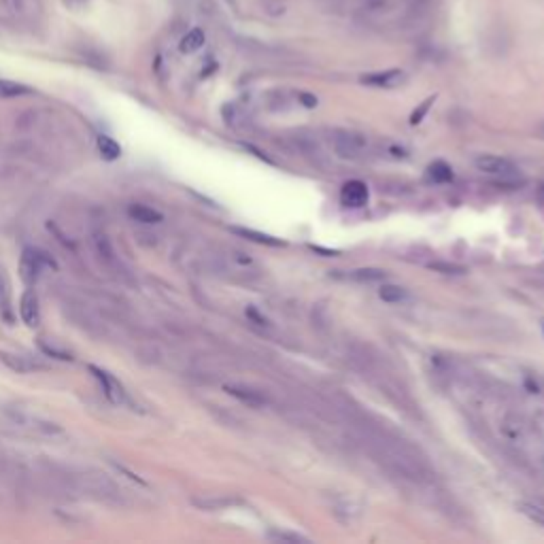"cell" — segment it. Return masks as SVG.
Returning <instances> with one entry per match:
<instances>
[{"label":"cell","mask_w":544,"mask_h":544,"mask_svg":"<svg viewBox=\"0 0 544 544\" xmlns=\"http://www.w3.org/2000/svg\"><path fill=\"white\" fill-rule=\"evenodd\" d=\"M43 268H54L56 270L58 264L43 249H32V247L24 249V253H22V277H24V281L35 283L43 272Z\"/></svg>","instance_id":"7a4b0ae2"},{"label":"cell","mask_w":544,"mask_h":544,"mask_svg":"<svg viewBox=\"0 0 544 544\" xmlns=\"http://www.w3.org/2000/svg\"><path fill=\"white\" fill-rule=\"evenodd\" d=\"M419 3H427V0H419Z\"/></svg>","instance_id":"83f0119b"},{"label":"cell","mask_w":544,"mask_h":544,"mask_svg":"<svg viewBox=\"0 0 544 544\" xmlns=\"http://www.w3.org/2000/svg\"><path fill=\"white\" fill-rule=\"evenodd\" d=\"M519 510H521L525 516H529L531 521H536V523L544 525V510H542V508L531 506V504H519Z\"/></svg>","instance_id":"44dd1931"},{"label":"cell","mask_w":544,"mask_h":544,"mask_svg":"<svg viewBox=\"0 0 544 544\" xmlns=\"http://www.w3.org/2000/svg\"><path fill=\"white\" fill-rule=\"evenodd\" d=\"M349 277L360 283H379L387 277V272L381 268H360V270H353Z\"/></svg>","instance_id":"e0dca14e"},{"label":"cell","mask_w":544,"mask_h":544,"mask_svg":"<svg viewBox=\"0 0 544 544\" xmlns=\"http://www.w3.org/2000/svg\"><path fill=\"white\" fill-rule=\"evenodd\" d=\"M232 232H236V234H240V236H244L249 240H255V242H261V244H270V247L283 244L275 236H268V234H261V232H255V230H247V227H232Z\"/></svg>","instance_id":"ffe728a7"},{"label":"cell","mask_w":544,"mask_h":544,"mask_svg":"<svg viewBox=\"0 0 544 544\" xmlns=\"http://www.w3.org/2000/svg\"><path fill=\"white\" fill-rule=\"evenodd\" d=\"M300 100H302V105H304V107H309V109L317 107V98H315L313 94H307V92H302V94H300Z\"/></svg>","instance_id":"d4e9b609"},{"label":"cell","mask_w":544,"mask_h":544,"mask_svg":"<svg viewBox=\"0 0 544 544\" xmlns=\"http://www.w3.org/2000/svg\"><path fill=\"white\" fill-rule=\"evenodd\" d=\"M332 143H334L336 155L345 158V160H357L368 149V138L364 134L351 132V130H336L332 136Z\"/></svg>","instance_id":"6da1fadb"},{"label":"cell","mask_w":544,"mask_h":544,"mask_svg":"<svg viewBox=\"0 0 544 544\" xmlns=\"http://www.w3.org/2000/svg\"><path fill=\"white\" fill-rule=\"evenodd\" d=\"M225 391H227L230 396H234L236 400H240L242 404L251 406V408H261V406L268 402V398H266L261 391H255V389H251V387H242V385H227V387H225Z\"/></svg>","instance_id":"9c48e42d"},{"label":"cell","mask_w":544,"mask_h":544,"mask_svg":"<svg viewBox=\"0 0 544 544\" xmlns=\"http://www.w3.org/2000/svg\"><path fill=\"white\" fill-rule=\"evenodd\" d=\"M476 168L485 175H512L516 170V166L508 160V158H499V155H480L476 158Z\"/></svg>","instance_id":"8992f818"},{"label":"cell","mask_w":544,"mask_h":544,"mask_svg":"<svg viewBox=\"0 0 544 544\" xmlns=\"http://www.w3.org/2000/svg\"><path fill=\"white\" fill-rule=\"evenodd\" d=\"M41 349H43V351H45L47 355H56L58 360H64V362H71V360H73V357H71L69 353H60L58 349H54V347H47V345H43V343H41Z\"/></svg>","instance_id":"cb8c5ba5"},{"label":"cell","mask_w":544,"mask_h":544,"mask_svg":"<svg viewBox=\"0 0 544 544\" xmlns=\"http://www.w3.org/2000/svg\"><path fill=\"white\" fill-rule=\"evenodd\" d=\"M425 177H427V181H430V183H438V185H442V183H451V181H453V168H451L447 162L438 160V162H434V164H430V166H427Z\"/></svg>","instance_id":"4fadbf2b"},{"label":"cell","mask_w":544,"mask_h":544,"mask_svg":"<svg viewBox=\"0 0 544 544\" xmlns=\"http://www.w3.org/2000/svg\"><path fill=\"white\" fill-rule=\"evenodd\" d=\"M379 298L389 304H400V302L408 300V292L400 285H383L379 290Z\"/></svg>","instance_id":"ac0fdd59"},{"label":"cell","mask_w":544,"mask_h":544,"mask_svg":"<svg viewBox=\"0 0 544 544\" xmlns=\"http://www.w3.org/2000/svg\"><path fill=\"white\" fill-rule=\"evenodd\" d=\"M69 3H73V5H77V3H83V0H69Z\"/></svg>","instance_id":"4316f807"},{"label":"cell","mask_w":544,"mask_h":544,"mask_svg":"<svg viewBox=\"0 0 544 544\" xmlns=\"http://www.w3.org/2000/svg\"><path fill=\"white\" fill-rule=\"evenodd\" d=\"M128 215L138 223H160V221H164V215L160 211H155L151 206H145V204H130Z\"/></svg>","instance_id":"8fae6325"},{"label":"cell","mask_w":544,"mask_h":544,"mask_svg":"<svg viewBox=\"0 0 544 544\" xmlns=\"http://www.w3.org/2000/svg\"><path fill=\"white\" fill-rule=\"evenodd\" d=\"M32 94V90L24 83L11 81V79H0V98H20V96H28Z\"/></svg>","instance_id":"9a60e30c"},{"label":"cell","mask_w":544,"mask_h":544,"mask_svg":"<svg viewBox=\"0 0 544 544\" xmlns=\"http://www.w3.org/2000/svg\"><path fill=\"white\" fill-rule=\"evenodd\" d=\"M96 145H98L100 155H102L107 162H115V160L122 158V147H119V143H117L115 138H111V136H107V134H100V136L96 138Z\"/></svg>","instance_id":"5bb4252c"},{"label":"cell","mask_w":544,"mask_h":544,"mask_svg":"<svg viewBox=\"0 0 544 544\" xmlns=\"http://www.w3.org/2000/svg\"><path fill=\"white\" fill-rule=\"evenodd\" d=\"M404 71L400 69H389V71H383V73H370V75H364L360 81L364 85H372V88H396L404 81Z\"/></svg>","instance_id":"52a82bcc"},{"label":"cell","mask_w":544,"mask_h":544,"mask_svg":"<svg viewBox=\"0 0 544 544\" xmlns=\"http://www.w3.org/2000/svg\"><path fill=\"white\" fill-rule=\"evenodd\" d=\"M434 100H436V96H430L427 100H423V102H421V107H419V109H415V111H413V115H410V124H413V126H417V124H421V122H423V117H425V113L430 111V107H432V102H434Z\"/></svg>","instance_id":"7402d4cb"},{"label":"cell","mask_w":544,"mask_h":544,"mask_svg":"<svg viewBox=\"0 0 544 544\" xmlns=\"http://www.w3.org/2000/svg\"><path fill=\"white\" fill-rule=\"evenodd\" d=\"M270 538L272 540H281V542H307V538H302L298 533H288V531H272Z\"/></svg>","instance_id":"603a6c76"},{"label":"cell","mask_w":544,"mask_h":544,"mask_svg":"<svg viewBox=\"0 0 544 544\" xmlns=\"http://www.w3.org/2000/svg\"><path fill=\"white\" fill-rule=\"evenodd\" d=\"M35 0H0V16L3 18H22L32 9Z\"/></svg>","instance_id":"7c38bea8"},{"label":"cell","mask_w":544,"mask_h":544,"mask_svg":"<svg viewBox=\"0 0 544 544\" xmlns=\"http://www.w3.org/2000/svg\"><path fill=\"white\" fill-rule=\"evenodd\" d=\"M0 362H3L9 370L18 372V374H30V372H43L47 370L45 364L28 357V355H18V353H7V351H0Z\"/></svg>","instance_id":"277c9868"},{"label":"cell","mask_w":544,"mask_h":544,"mask_svg":"<svg viewBox=\"0 0 544 544\" xmlns=\"http://www.w3.org/2000/svg\"><path fill=\"white\" fill-rule=\"evenodd\" d=\"M202 45H204V32H202L200 28H194V30H189V32L181 39L179 49H181V54H194V52H198Z\"/></svg>","instance_id":"2e32d148"},{"label":"cell","mask_w":544,"mask_h":544,"mask_svg":"<svg viewBox=\"0 0 544 544\" xmlns=\"http://www.w3.org/2000/svg\"><path fill=\"white\" fill-rule=\"evenodd\" d=\"M20 317L28 328H37L41 321V309H39V298L32 290L24 292L20 300Z\"/></svg>","instance_id":"ba28073f"},{"label":"cell","mask_w":544,"mask_h":544,"mask_svg":"<svg viewBox=\"0 0 544 544\" xmlns=\"http://www.w3.org/2000/svg\"><path fill=\"white\" fill-rule=\"evenodd\" d=\"M0 313L7 319H11V294H9V283L3 268H0Z\"/></svg>","instance_id":"d6986e66"},{"label":"cell","mask_w":544,"mask_h":544,"mask_svg":"<svg viewBox=\"0 0 544 544\" xmlns=\"http://www.w3.org/2000/svg\"><path fill=\"white\" fill-rule=\"evenodd\" d=\"M368 185L364 181H347L341 189V202L345 206L360 208L368 202Z\"/></svg>","instance_id":"5b68a950"},{"label":"cell","mask_w":544,"mask_h":544,"mask_svg":"<svg viewBox=\"0 0 544 544\" xmlns=\"http://www.w3.org/2000/svg\"><path fill=\"white\" fill-rule=\"evenodd\" d=\"M406 0H366L364 9L372 16H389L404 9Z\"/></svg>","instance_id":"30bf717a"},{"label":"cell","mask_w":544,"mask_h":544,"mask_svg":"<svg viewBox=\"0 0 544 544\" xmlns=\"http://www.w3.org/2000/svg\"><path fill=\"white\" fill-rule=\"evenodd\" d=\"M90 368V372L94 374V379L100 383V387H102V391H105V396H107V400L109 402H113V404H122L124 400H126V394H124V387L119 385V381L117 379H113L107 370H102V368H98V366H88Z\"/></svg>","instance_id":"3957f363"},{"label":"cell","mask_w":544,"mask_h":544,"mask_svg":"<svg viewBox=\"0 0 544 544\" xmlns=\"http://www.w3.org/2000/svg\"><path fill=\"white\" fill-rule=\"evenodd\" d=\"M536 198H538V202H540V204H544V183H540V185H538V189H536Z\"/></svg>","instance_id":"484cf974"},{"label":"cell","mask_w":544,"mask_h":544,"mask_svg":"<svg viewBox=\"0 0 544 544\" xmlns=\"http://www.w3.org/2000/svg\"><path fill=\"white\" fill-rule=\"evenodd\" d=\"M542 330H544V324H542Z\"/></svg>","instance_id":"f1b7e54d"}]
</instances>
